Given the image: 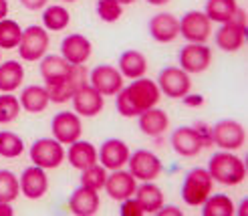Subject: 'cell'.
I'll list each match as a JSON object with an SVG mask.
<instances>
[{
  "label": "cell",
  "instance_id": "1",
  "mask_svg": "<svg viewBox=\"0 0 248 216\" xmlns=\"http://www.w3.org/2000/svg\"><path fill=\"white\" fill-rule=\"evenodd\" d=\"M208 172L212 176V180L224 186H238L246 178V164L230 154V151H216L208 162Z\"/></svg>",
  "mask_w": 248,
  "mask_h": 216
},
{
  "label": "cell",
  "instance_id": "2",
  "mask_svg": "<svg viewBox=\"0 0 248 216\" xmlns=\"http://www.w3.org/2000/svg\"><path fill=\"white\" fill-rule=\"evenodd\" d=\"M214 180L206 168H192L184 178L182 184V198L186 204L190 206H200L202 202L212 194Z\"/></svg>",
  "mask_w": 248,
  "mask_h": 216
},
{
  "label": "cell",
  "instance_id": "3",
  "mask_svg": "<svg viewBox=\"0 0 248 216\" xmlns=\"http://www.w3.org/2000/svg\"><path fill=\"white\" fill-rule=\"evenodd\" d=\"M65 160L63 144L55 137H41L31 146V162L43 170L59 168Z\"/></svg>",
  "mask_w": 248,
  "mask_h": 216
},
{
  "label": "cell",
  "instance_id": "4",
  "mask_svg": "<svg viewBox=\"0 0 248 216\" xmlns=\"http://www.w3.org/2000/svg\"><path fill=\"white\" fill-rule=\"evenodd\" d=\"M87 85V71L83 65H73L71 73L67 77L59 79L55 83H46V93L53 103H67V101L75 95L77 89Z\"/></svg>",
  "mask_w": 248,
  "mask_h": 216
},
{
  "label": "cell",
  "instance_id": "5",
  "mask_svg": "<svg viewBox=\"0 0 248 216\" xmlns=\"http://www.w3.org/2000/svg\"><path fill=\"white\" fill-rule=\"evenodd\" d=\"M48 49V33L45 27H36V24H31L29 29L22 31V39L16 47L18 55L22 61H39L45 57Z\"/></svg>",
  "mask_w": 248,
  "mask_h": 216
},
{
  "label": "cell",
  "instance_id": "6",
  "mask_svg": "<svg viewBox=\"0 0 248 216\" xmlns=\"http://www.w3.org/2000/svg\"><path fill=\"white\" fill-rule=\"evenodd\" d=\"M157 87L162 93H166V97L182 99L184 95H188L192 89L190 73H186L180 67H166L157 75Z\"/></svg>",
  "mask_w": 248,
  "mask_h": 216
},
{
  "label": "cell",
  "instance_id": "7",
  "mask_svg": "<svg viewBox=\"0 0 248 216\" xmlns=\"http://www.w3.org/2000/svg\"><path fill=\"white\" fill-rule=\"evenodd\" d=\"M125 93H127V97L131 101L133 109L138 113H143L145 109L155 107L157 101H159V95H162L157 83L145 79V77H140V79L131 81V85L125 87Z\"/></svg>",
  "mask_w": 248,
  "mask_h": 216
},
{
  "label": "cell",
  "instance_id": "8",
  "mask_svg": "<svg viewBox=\"0 0 248 216\" xmlns=\"http://www.w3.org/2000/svg\"><path fill=\"white\" fill-rule=\"evenodd\" d=\"M129 174L135 180L141 182H154L155 178L162 174V162L150 150H135L129 154Z\"/></svg>",
  "mask_w": 248,
  "mask_h": 216
},
{
  "label": "cell",
  "instance_id": "9",
  "mask_svg": "<svg viewBox=\"0 0 248 216\" xmlns=\"http://www.w3.org/2000/svg\"><path fill=\"white\" fill-rule=\"evenodd\" d=\"M210 132H212V144H216L218 148L226 151L238 150L244 146V139H246L244 128H242V123L234 119H222L216 125H212Z\"/></svg>",
  "mask_w": 248,
  "mask_h": 216
},
{
  "label": "cell",
  "instance_id": "10",
  "mask_svg": "<svg viewBox=\"0 0 248 216\" xmlns=\"http://www.w3.org/2000/svg\"><path fill=\"white\" fill-rule=\"evenodd\" d=\"M212 33V20L204 12L190 10L180 20V34L188 43H206Z\"/></svg>",
  "mask_w": 248,
  "mask_h": 216
},
{
  "label": "cell",
  "instance_id": "11",
  "mask_svg": "<svg viewBox=\"0 0 248 216\" xmlns=\"http://www.w3.org/2000/svg\"><path fill=\"white\" fill-rule=\"evenodd\" d=\"M178 61L186 73H204L212 63V50L206 43H188L178 53Z\"/></svg>",
  "mask_w": 248,
  "mask_h": 216
},
{
  "label": "cell",
  "instance_id": "12",
  "mask_svg": "<svg viewBox=\"0 0 248 216\" xmlns=\"http://www.w3.org/2000/svg\"><path fill=\"white\" fill-rule=\"evenodd\" d=\"M170 142H171L173 151H176L178 156H184V158H194V156H198L206 148L204 146V139L200 137L198 130L196 128H190V125L178 128L176 132L171 133Z\"/></svg>",
  "mask_w": 248,
  "mask_h": 216
},
{
  "label": "cell",
  "instance_id": "13",
  "mask_svg": "<svg viewBox=\"0 0 248 216\" xmlns=\"http://www.w3.org/2000/svg\"><path fill=\"white\" fill-rule=\"evenodd\" d=\"M51 130L57 142L61 144H73L81 137L83 125H81V117L77 113H69V111H61L53 117L51 121Z\"/></svg>",
  "mask_w": 248,
  "mask_h": 216
},
{
  "label": "cell",
  "instance_id": "14",
  "mask_svg": "<svg viewBox=\"0 0 248 216\" xmlns=\"http://www.w3.org/2000/svg\"><path fill=\"white\" fill-rule=\"evenodd\" d=\"M97 160L101 162L105 170H119L129 160V148L123 139L109 137L101 144V150L97 151Z\"/></svg>",
  "mask_w": 248,
  "mask_h": 216
},
{
  "label": "cell",
  "instance_id": "15",
  "mask_svg": "<svg viewBox=\"0 0 248 216\" xmlns=\"http://www.w3.org/2000/svg\"><path fill=\"white\" fill-rule=\"evenodd\" d=\"M91 85L101 95H117L123 89V75L111 65H99L89 75Z\"/></svg>",
  "mask_w": 248,
  "mask_h": 216
},
{
  "label": "cell",
  "instance_id": "16",
  "mask_svg": "<svg viewBox=\"0 0 248 216\" xmlns=\"http://www.w3.org/2000/svg\"><path fill=\"white\" fill-rule=\"evenodd\" d=\"M71 99H73L75 111L83 117H95L97 113L103 111V105H105L103 95L99 93L93 85H83L81 89H77Z\"/></svg>",
  "mask_w": 248,
  "mask_h": 216
},
{
  "label": "cell",
  "instance_id": "17",
  "mask_svg": "<svg viewBox=\"0 0 248 216\" xmlns=\"http://www.w3.org/2000/svg\"><path fill=\"white\" fill-rule=\"evenodd\" d=\"M107 194L111 200H125V198H131L135 194V188H138V182H135V178L125 172V170H111V174L107 176L105 180V186Z\"/></svg>",
  "mask_w": 248,
  "mask_h": 216
},
{
  "label": "cell",
  "instance_id": "18",
  "mask_svg": "<svg viewBox=\"0 0 248 216\" xmlns=\"http://www.w3.org/2000/svg\"><path fill=\"white\" fill-rule=\"evenodd\" d=\"M152 39L157 43H171L180 36V20L170 15V12H159V15L152 17L150 24H147Z\"/></svg>",
  "mask_w": 248,
  "mask_h": 216
},
{
  "label": "cell",
  "instance_id": "19",
  "mask_svg": "<svg viewBox=\"0 0 248 216\" xmlns=\"http://www.w3.org/2000/svg\"><path fill=\"white\" fill-rule=\"evenodd\" d=\"M61 57L71 65H85L91 57V41L83 34H69L61 43Z\"/></svg>",
  "mask_w": 248,
  "mask_h": 216
},
{
  "label": "cell",
  "instance_id": "20",
  "mask_svg": "<svg viewBox=\"0 0 248 216\" xmlns=\"http://www.w3.org/2000/svg\"><path fill=\"white\" fill-rule=\"evenodd\" d=\"M244 39H246V24L234 18L224 22L216 33V45L218 49L226 50V53H234V50L242 49Z\"/></svg>",
  "mask_w": 248,
  "mask_h": 216
},
{
  "label": "cell",
  "instance_id": "21",
  "mask_svg": "<svg viewBox=\"0 0 248 216\" xmlns=\"http://www.w3.org/2000/svg\"><path fill=\"white\" fill-rule=\"evenodd\" d=\"M20 192L27 196L29 200H39L46 194L48 190V180H46V174L43 168L39 166H31L22 172L20 176Z\"/></svg>",
  "mask_w": 248,
  "mask_h": 216
},
{
  "label": "cell",
  "instance_id": "22",
  "mask_svg": "<svg viewBox=\"0 0 248 216\" xmlns=\"http://www.w3.org/2000/svg\"><path fill=\"white\" fill-rule=\"evenodd\" d=\"M101 206V198H99L97 190H91L87 186H79L69 198V208L77 216H93L97 214Z\"/></svg>",
  "mask_w": 248,
  "mask_h": 216
},
{
  "label": "cell",
  "instance_id": "23",
  "mask_svg": "<svg viewBox=\"0 0 248 216\" xmlns=\"http://www.w3.org/2000/svg\"><path fill=\"white\" fill-rule=\"evenodd\" d=\"M140 130L150 135V137H159L168 128H170V117L168 113L157 109V107H150L143 113H140Z\"/></svg>",
  "mask_w": 248,
  "mask_h": 216
},
{
  "label": "cell",
  "instance_id": "24",
  "mask_svg": "<svg viewBox=\"0 0 248 216\" xmlns=\"http://www.w3.org/2000/svg\"><path fill=\"white\" fill-rule=\"evenodd\" d=\"M97 150L91 142H81V139H77V142L69 144V164L73 168L77 170H85L93 166V164H97Z\"/></svg>",
  "mask_w": 248,
  "mask_h": 216
},
{
  "label": "cell",
  "instance_id": "25",
  "mask_svg": "<svg viewBox=\"0 0 248 216\" xmlns=\"http://www.w3.org/2000/svg\"><path fill=\"white\" fill-rule=\"evenodd\" d=\"M147 71V59L140 50H125L119 57V73L127 79H140Z\"/></svg>",
  "mask_w": 248,
  "mask_h": 216
},
{
  "label": "cell",
  "instance_id": "26",
  "mask_svg": "<svg viewBox=\"0 0 248 216\" xmlns=\"http://www.w3.org/2000/svg\"><path fill=\"white\" fill-rule=\"evenodd\" d=\"M135 200L141 204L145 214H155L159 208L164 206V194L155 184L143 182L141 186L135 188Z\"/></svg>",
  "mask_w": 248,
  "mask_h": 216
},
{
  "label": "cell",
  "instance_id": "27",
  "mask_svg": "<svg viewBox=\"0 0 248 216\" xmlns=\"http://www.w3.org/2000/svg\"><path fill=\"white\" fill-rule=\"evenodd\" d=\"M20 107L29 113H41L46 109L48 105V93H46V87H39V85H29L22 89L20 93Z\"/></svg>",
  "mask_w": 248,
  "mask_h": 216
},
{
  "label": "cell",
  "instance_id": "28",
  "mask_svg": "<svg viewBox=\"0 0 248 216\" xmlns=\"http://www.w3.org/2000/svg\"><path fill=\"white\" fill-rule=\"evenodd\" d=\"M24 79V69L18 61H4L0 63V91L2 93H12L15 89L20 87Z\"/></svg>",
  "mask_w": 248,
  "mask_h": 216
},
{
  "label": "cell",
  "instance_id": "29",
  "mask_svg": "<svg viewBox=\"0 0 248 216\" xmlns=\"http://www.w3.org/2000/svg\"><path fill=\"white\" fill-rule=\"evenodd\" d=\"M73 65L69 61H65L63 57L59 55H46L41 63V77L46 81V83H55L59 79L67 77V75L71 73Z\"/></svg>",
  "mask_w": 248,
  "mask_h": 216
},
{
  "label": "cell",
  "instance_id": "30",
  "mask_svg": "<svg viewBox=\"0 0 248 216\" xmlns=\"http://www.w3.org/2000/svg\"><path fill=\"white\" fill-rule=\"evenodd\" d=\"M236 10H238L236 0H206V12L204 15L210 20L224 24V22L234 18Z\"/></svg>",
  "mask_w": 248,
  "mask_h": 216
},
{
  "label": "cell",
  "instance_id": "31",
  "mask_svg": "<svg viewBox=\"0 0 248 216\" xmlns=\"http://www.w3.org/2000/svg\"><path fill=\"white\" fill-rule=\"evenodd\" d=\"M202 216H232L234 214V202L226 194H210L202 202Z\"/></svg>",
  "mask_w": 248,
  "mask_h": 216
},
{
  "label": "cell",
  "instance_id": "32",
  "mask_svg": "<svg viewBox=\"0 0 248 216\" xmlns=\"http://www.w3.org/2000/svg\"><path fill=\"white\" fill-rule=\"evenodd\" d=\"M71 22V15L69 10L63 8V6H48L43 15V24L46 31H53V33H59V31H65Z\"/></svg>",
  "mask_w": 248,
  "mask_h": 216
},
{
  "label": "cell",
  "instance_id": "33",
  "mask_svg": "<svg viewBox=\"0 0 248 216\" xmlns=\"http://www.w3.org/2000/svg\"><path fill=\"white\" fill-rule=\"evenodd\" d=\"M22 39V29L16 20H0V49H16Z\"/></svg>",
  "mask_w": 248,
  "mask_h": 216
},
{
  "label": "cell",
  "instance_id": "34",
  "mask_svg": "<svg viewBox=\"0 0 248 216\" xmlns=\"http://www.w3.org/2000/svg\"><path fill=\"white\" fill-rule=\"evenodd\" d=\"M24 151L22 137L12 132H0V158H18Z\"/></svg>",
  "mask_w": 248,
  "mask_h": 216
},
{
  "label": "cell",
  "instance_id": "35",
  "mask_svg": "<svg viewBox=\"0 0 248 216\" xmlns=\"http://www.w3.org/2000/svg\"><path fill=\"white\" fill-rule=\"evenodd\" d=\"M20 194L18 178L10 170H0V202H12Z\"/></svg>",
  "mask_w": 248,
  "mask_h": 216
},
{
  "label": "cell",
  "instance_id": "36",
  "mask_svg": "<svg viewBox=\"0 0 248 216\" xmlns=\"http://www.w3.org/2000/svg\"><path fill=\"white\" fill-rule=\"evenodd\" d=\"M81 186H87L91 190H101L105 186V180H107V170L103 166H99V164H93V166L81 170Z\"/></svg>",
  "mask_w": 248,
  "mask_h": 216
},
{
  "label": "cell",
  "instance_id": "37",
  "mask_svg": "<svg viewBox=\"0 0 248 216\" xmlns=\"http://www.w3.org/2000/svg\"><path fill=\"white\" fill-rule=\"evenodd\" d=\"M20 113V101L12 93L0 95V123H10L18 117Z\"/></svg>",
  "mask_w": 248,
  "mask_h": 216
},
{
  "label": "cell",
  "instance_id": "38",
  "mask_svg": "<svg viewBox=\"0 0 248 216\" xmlns=\"http://www.w3.org/2000/svg\"><path fill=\"white\" fill-rule=\"evenodd\" d=\"M123 15V6L117 0H99L97 2V17L103 22H117Z\"/></svg>",
  "mask_w": 248,
  "mask_h": 216
},
{
  "label": "cell",
  "instance_id": "39",
  "mask_svg": "<svg viewBox=\"0 0 248 216\" xmlns=\"http://www.w3.org/2000/svg\"><path fill=\"white\" fill-rule=\"evenodd\" d=\"M121 216H143L145 212H143V208H141V204L138 200H133V196L131 198H125V200H121Z\"/></svg>",
  "mask_w": 248,
  "mask_h": 216
},
{
  "label": "cell",
  "instance_id": "40",
  "mask_svg": "<svg viewBox=\"0 0 248 216\" xmlns=\"http://www.w3.org/2000/svg\"><path fill=\"white\" fill-rule=\"evenodd\" d=\"M196 130H198V133H200V137L204 139V146L208 148V146H212V132H210V128L206 123H196Z\"/></svg>",
  "mask_w": 248,
  "mask_h": 216
},
{
  "label": "cell",
  "instance_id": "41",
  "mask_svg": "<svg viewBox=\"0 0 248 216\" xmlns=\"http://www.w3.org/2000/svg\"><path fill=\"white\" fill-rule=\"evenodd\" d=\"M182 101L186 107H200L204 103V97L202 95H184Z\"/></svg>",
  "mask_w": 248,
  "mask_h": 216
},
{
  "label": "cell",
  "instance_id": "42",
  "mask_svg": "<svg viewBox=\"0 0 248 216\" xmlns=\"http://www.w3.org/2000/svg\"><path fill=\"white\" fill-rule=\"evenodd\" d=\"M48 0H20V4L24 8H29V10H39L43 6H46Z\"/></svg>",
  "mask_w": 248,
  "mask_h": 216
},
{
  "label": "cell",
  "instance_id": "43",
  "mask_svg": "<svg viewBox=\"0 0 248 216\" xmlns=\"http://www.w3.org/2000/svg\"><path fill=\"white\" fill-rule=\"evenodd\" d=\"M155 214H159V216H166V214H176V216H182V210L178 208V206H162Z\"/></svg>",
  "mask_w": 248,
  "mask_h": 216
},
{
  "label": "cell",
  "instance_id": "44",
  "mask_svg": "<svg viewBox=\"0 0 248 216\" xmlns=\"http://www.w3.org/2000/svg\"><path fill=\"white\" fill-rule=\"evenodd\" d=\"M15 212H12V206L10 202H0V216H12Z\"/></svg>",
  "mask_w": 248,
  "mask_h": 216
},
{
  "label": "cell",
  "instance_id": "45",
  "mask_svg": "<svg viewBox=\"0 0 248 216\" xmlns=\"http://www.w3.org/2000/svg\"><path fill=\"white\" fill-rule=\"evenodd\" d=\"M234 214H238V216H246V214H248V200H246V198L240 202L238 210H234Z\"/></svg>",
  "mask_w": 248,
  "mask_h": 216
},
{
  "label": "cell",
  "instance_id": "46",
  "mask_svg": "<svg viewBox=\"0 0 248 216\" xmlns=\"http://www.w3.org/2000/svg\"><path fill=\"white\" fill-rule=\"evenodd\" d=\"M8 15V0H0V20L6 18Z\"/></svg>",
  "mask_w": 248,
  "mask_h": 216
},
{
  "label": "cell",
  "instance_id": "47",
  "mask_svg": "<svg viewBox=\"0 0 248 216\" xmlns=\"http://www.w3.org/2000/svg\"><path fill=\"white\" fill-rule=\"evenodd\" d=\"M150 4H154V6H162V4H168L170 0H147Z\"/></svg>",
  "mask_w": 248,
  "mask_h": 216
},
{
  "label": "cell",
  "instance_id": "48",
  "mask_svg": "<svg viewBox=\"0 0 248 216\" xmlns=\"http://www.w3.org/2000/svg\"><path fill=\"white\" fill-rule=\"evenodd\" d=\"M117 2H119V4L123 6V4H133V2H135V0H117Z\"/></svg>",
  "mask_w": 248,
  "mask_h": 216
},
{
  "label": "cell",
  "instance_id": "49",
  "mask_svg": "<svg viewBox=\"0 0 248 216\" xmlns=\"http://www.w3.org/2000/svg\"><path fill=\"white\" fill-rule=\"evenodd\" d=\"M65 2H75V0H65Z\"/></svg>",
  "mask_w": 248,
  "mask_h": 216
}]
</instances>
